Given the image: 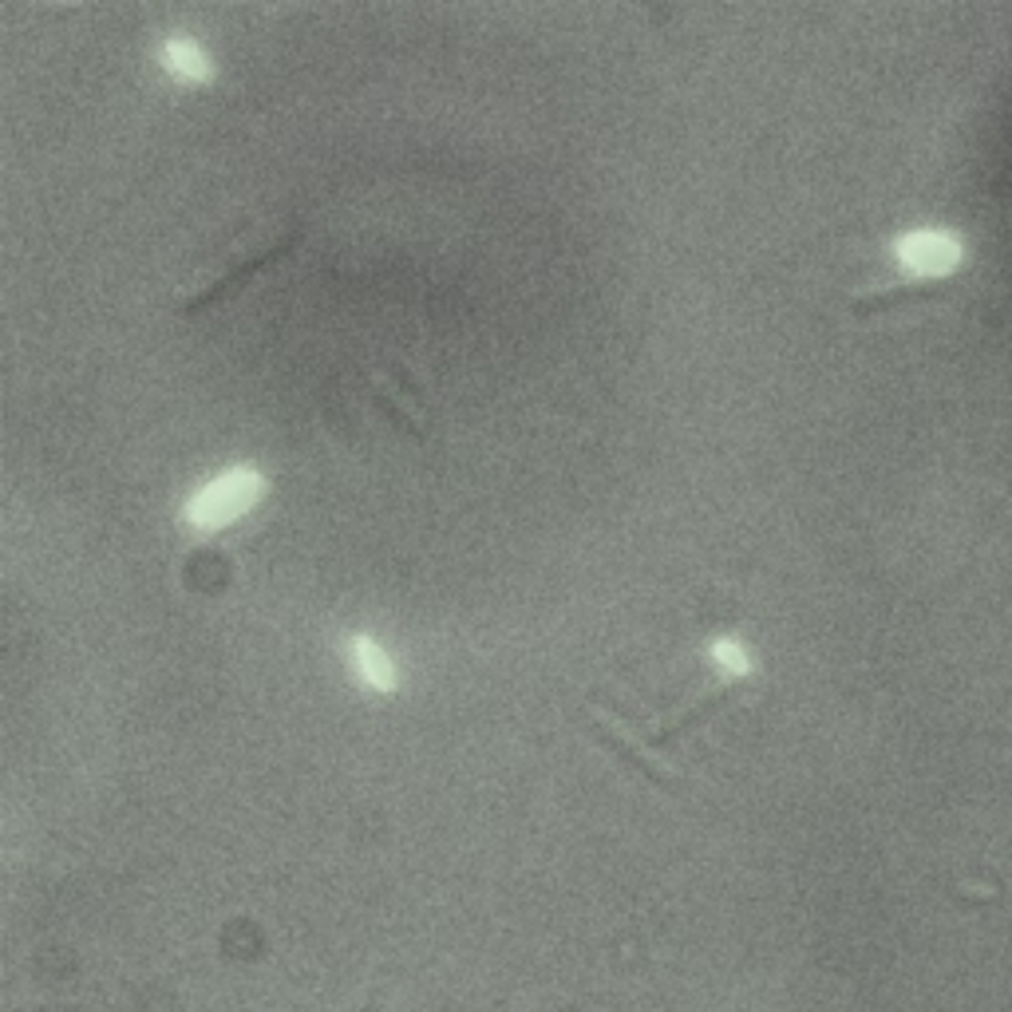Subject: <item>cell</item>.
Listing matches in <instances>:
<instances>
[{"label": "cell", "instance_id": "1", "mask_svg": "<svg viewBox=\"0 0 1012 1012\" xmlns=\"http://www.w3.org/2000/svg\"><path fill=\"white\" fill-rule=\"evenodd\" d=\"M305 230L297 222H274V226H249L222 249L210 265H202L199 274L182 285V294L174 297V312H199L214 305L222 294H230L237 281H246L257 274L262 265L281 262L301 246Z\"/></svg>", "mask_w": 1012, "mask_h": 1012}, {"label": "cell", "instance_id": "2", "mask_svg": "<svg viewBox=\"0 0 1012 1012\" xmlns=\"http://www.w3.org/2000/svg\"><path fill=\"white\" fill-rule=\"evenodd\" d=\"M586 724H589V732H594L601 744H609V748L617 752V756L625 759V764H633L637 771H641L649 784H657V787H677L681 779H677V771H672L669 764H661V759H653L649 752L637 744L629 732H625V724H617L609 712H601V709H594V704H586Z\"/></svg>", "mask_w": 1012, "mask_h": 1012}, {"label": "cell", "instance_id": "3", "mask_svg": "<svg viewBox=\"0 0 1012 1012\" xmlns=\"http://www.w3.org/2000/svg\"><path fill=\"white\" fill-rule=\"evenodd\" d=\"M372 396L380 400V407L388 412V419L400 427V432H407L412 439H419L424 444L427 439V416L424 407H419L416 396H407V392H400L396 384H392V376H372Z\"/></svg>", "mask_w": 1012, "mask_h": 1012}, {"label": "cell", "instance_id": "4", "mask_svg": "<svg viewBox=\"0 0 1012 1012\" xmlns=\"http://www.w3.org/2000/svg\"><path fill=\"white\" fill-rule=\"evenodd\" d=\"M732 696H736V684H732V681H720V684H712V689L701 696V704H692V709L684 712L681 720H672L669 728H657V732H649V736H645V739H649V744H669V739H677V736H681V732H689L692 724H704V720H709L712 712L720 709V704H728Z\"/></svg>", "mask_w": 1012, "mask_h": 1012}]
</instances>
